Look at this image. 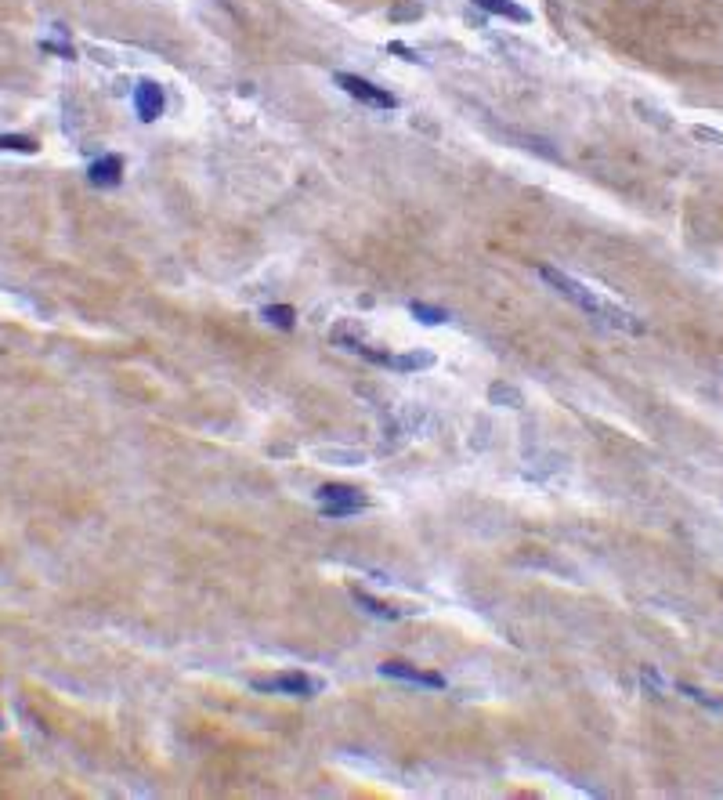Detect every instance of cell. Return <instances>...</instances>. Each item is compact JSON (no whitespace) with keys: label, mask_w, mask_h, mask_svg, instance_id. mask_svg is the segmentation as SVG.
Listing matches in <instances>:
<instances>
[{"label":"cell","mask_w":723,"mask_h":800,"mask_svg":"<svg viewBox=\"0 0 723 800\" xmlns=\"http://www.w3.org/2000/svg\"><path fill=\"white\" fill-rule=\"evenodd\" d=\"M380 674L383 677H395V681H406V684H420V688H445V677L441 674H427V670H416L409 663H380Z\"/></svg>","instance_id":"cell-5"},{"label":"cell","mask_w":723,"mask_h":800,"mask_svg":"<svg viewBox=\"0 0 723 800\" xmlns=\"http://www.w3.org/2000/svg\"><path fill=\"white\" fill-rule=\"evenodd\" d=\"M264 319H268L271 327H279V330H293L297 311L290 304H271V308H264Z\"/></svg>","instance_id":"cell-11"},{"label":"cell","mask_w":723,"mask_h":800,"mask_svg":"<svg viewBox=\"0 0 723 800\" xmlns=\"http://www.w3.org/2000/svg\"><path fill=\"white\" fill-rule=\"evenodd\" d=\"M539 276L558 290L561 297H568L572 304H579L582 311H590V315H597V319H607L611 327H619V330H630V334H640L644 327L637 323V315H630V311H623V308H615V304H607V301H600L593 290H586L582 283H575L572 276H565V272H558V269H539Z\"/></svg>","instance_id":"cell-1"},{"label":"cell","mask_w":723,"mask_h":800,"mask_svg":"<svg viewBox=\"0 0 723 800\" xmlns=\"http://www.w3.org/2000/svg\"><path fill=\"white\" fill-rule=\"evenodd\" d=\"M0 149H15V152H36V141L26 134H0Z\"/></svg>","instance_id":"cell-13"},{"label":"cell","mask_w":723,"mask_h":800,"mask_svg":"<svg viewBox=\"0 0 723 800\" xmlns=\"http://www.w3.org/2000/svg\"><path fill=\"white\" fill-rule=\"evenodd\" d=\"M423 366H434V355H430V352H413V355H387V369H398V373H413V369H423Z\"/></svg>","instance_id":"cell-9"},{"label":"cell","mask_w":723,"mask_h":800,"mask_svg":"<svg viewBox=\"0 0 723 800\" xmlns=\"http://www.w3.org/2000/svg\"><path fill=\"white\" fill-rule=\"evenodd\" d=\"M315 497H318V511L325 518H351V514L366 511V497L351 486H322Z\"/></svg>","instance_id":"cell-2"},{"label":"cell","mask_w":723,"mask_h":800,"mask_svg":"<svg viewBox=\"0 0 723 800\" xmlns=\"http://www.w3.org/2000/svg\"><path fill=\"white\" fill-rule=\"evenodd\" d=\"M695 138H702V141H716V145H723V134H719V131H709V127H695Z\"/></svg>","instance_id":"cell-16"},{"label":"cell","mask_w":723,"mask_h":800,"mask_svg":"<svg viewBox=\"0 0 723 800\" xmlns=\"http://www.w3.org/2000/svg\"><path fill=\"white\" fill-rule=\"evenodd\" d=\"M478 8H485L488 15H503V19H510V22H532V15L521 8V4H514V0H474Z\"/></svg>","instance_id":"cell-8"},{"label":"cell","mask_w":723,"mask_h":800,"mask_svg":"<svg viewBox=\"0 0 723 800\" xmlns=\"http://www.w3.org/2000/svg\"><path fill=\"white\" fill-rule=\"evenodd\" d=\"M134 109H138V117L145 124H152V120L163 117V87L156 80H141L134 87Z\"/></svg>","instance_id":"cell-6"},{"label":"cell","mask_w":723,"mask_h":800,"mask_svg":"<svg viewBox=\"0 0 723 800\" xmlns=\"http://www.w3.org/2000/svg\"><path fill=\"white\" fill-rule=\"evenodd\" d=\"M488 399H492V402H510V406H525L521 392H518V388H507V384H495V388L488 392Z\"/></svg>","instance_id":"cell-14"},{"label":"cell","mask_w":723,"mask_h":800,"mask_svg":"<svg viewBox=\"0 0 723 800\" xmlns=\"http://www.w3.org/2000/svg\"><path fill=\"white\" fill-rule=\"evenodd\" d=\"M351 598H355V605H358V609H366L369 616H380V619H402V616H406L402 609H391V605H383V602L369 598L366 591H351Z\"/></svg>","instance_id":"cell-10"},{"label":"cell","mask_w":723,"mask_h":800,"mask_svg":"<svg viewBox=\"0 0 723 800\" xmlns=\"http://www.w3.org/2000/svg\"><path fill=\"white\" fill-rule=\"evenodd\" d=\"M337 84L351 98H358L362 105H373V109H395V105H398V98L391 91H383V87H376V84H369V80H362L355 73H337Z\"/></svg>","instance_id":"cell-4"},{"label":"cell","mask_w":723,"mask_h":800,"mask_svg":"<svg viewBox=\"0 0 723 800\" xmlns=\"http://www.w3.org/2000/svg\"><path fill=\"white\" fill-rule=\"evenodd\" d=\"M391 51H395V55H402L406 62H420V55H416V51H409V47H406V44H398V40L391 44Z\"/></svg>","instance_id":"cell-17"},{"label":"cell","mask_w":723,"mask_h":800,"mask_svg":"<svg viewBox=\"0 0 723 800\" xmlns=\"http://www.w3.org/2000/svg\"><path fill=\"white\" fill-rule=\"evenodd\" d=\"M87 178H91V185H98V189H113V185H120V178H124V159H120V156H101V159H94L91 171H87Z\"/></svg>","instance_id":"cell-7"},{"label":"cell","mask_w":723,"mask_h":800,"mask_svg":"<svg viewBox=\"0 0 723 800\" xmlns=\"http://www.w3.org/2000/svg\"><path fill=\"white\" fill-rule=\"evenodd\" d=\"M413 315L420 319V323H427V327H438V323H445V319H449V311L430 308V304H420V301H413Z\"/></svg>","instance_id":"cell-12"},{"label":"cell","mask_w":723,"mask_h":800,"mask_svg":"<svg viewBox=\"0 0 723 800\" xmlns=\"http://www.w3.org/2000/svg\"><path fill=\"white\" fill-rule=\"evenodd\" d=\"M257 691H275V696H297V699H308V696H318L322 691V681L308 677V674H279V677H268V681H253Z\"/></svg>","instance_id":"cell-3"},{"label":"cell","mask_w":723,"mask_h":800,"mask_svg":"<svg viewBox=\"0 0 723 800\" xmlns=\"http://www.w3.org/2000/svg\"><path fill=\"white\" fill-rule=\"evenodd\" d=\"M680 691H684V696H691V699H695V703H702V707H716V710H719V707H723V703H716V699H709V696H705V691H698V688H691V684H680Z\"/></svg>","instance_id":"cell-15"}]
</instances>
